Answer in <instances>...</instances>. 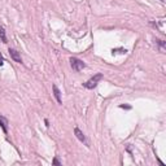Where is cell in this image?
<instances>
[{
	"label": "cell",
	"instance_id": "obj_5",
	"mask_svg": "<svg viewBox=\"0 0 166 166\" xmlns=\"http://www.w3.org/2000/svg\"><path fill=\"white\" fill-rule=\"evenodd\" d=\"M0 127L3 129L4 134H8V119L3 115H0Z\"/></svg>",
	"mask_w": 166,
	"mask_h": 166
},
{
	"label": "cell",
	"instance_id": "obj_2",
	"mask_svg": "<svg viewBox=\"0 0 166 166\" xmlns=\"http://www.w3.org/2000/svg\"><path fill=\"white\" fill-rule=\"evenodd\" d=\"M70 65H71V68H73L74 71H81L83 70V69L86 68V64L82 60L77 59V57H71L70 59Z\"/></svg>",
	"mask_w": 166,
	"mask_h": 166
},
{
	"label": "cell",
	"instance_id": "obj_7",
	"mask_svg": "<svg viewBox=\"0 0 166 166\" xmlns=\"http://www.w3.org/2000/svg\"><path fill=\"white\" fill-rule=\"evenodd\" d=\"M156 43H157L158 47H160V51L161 52H165V49H166V43L163 42V40H161V39H157V38H156Z\"/></svg>",
	"mask_w": 166,
	"mask_h": 166
},
{
	"label": "cell",
	"instance_id": "obj_10",
	"mask_svg": "<svg viewBox=\"0 0 166 166\" xmlns=\"http://www.w3.org/2000/svg\"><path fill=\"white\" fill-rule=\"evenodd\" d=\"M52 163H53V165H57V166H60V165H61V163H60V161L57 160V158H53V161H52Z\"/></svg>",
	"mask_w": 166,
	"mask_h": 166
},
{
	"label": "cell",
	"instance_id": "obj_9",
	"mask_svg": "<svg viewBox=\"0 0 166 166\" xmlns=\"http://www.w3.org/2000/svg\"><path fill=\"white\" fill-rule=\"evenodd\" d=\"M113 55L114 53H125L126 52V49H123V48H119V49H113Z\"/></svg>",
	"mask_w": 166,
	"mask_h": 166
},
{
	"label": "cell",
	"instance_id": "obj_6",
	"mask_svg": "<svg viewBox=\"0 0 166 166\" xmlns=\"http://www.w3.org/2000/svg\"><path fill=\"white\" fill-rule=\"evenodd\" d=\"M52 90H53V95H55V97H56L57 103H59V104H62V100H61V92H60V90L57 88V86H56V85H53V86H52Z\"/></svg>",
	"mask_w": 166,
	"mask_h": 166
},
{
	"label": "cell",
	"instance_id": "obj_11",
	"mask_svg": "<svg viewBox=\"0 0 166 166\" xmlns=\"http://www.w3.org/2000/svg\"><path fill=\"white\" fill-rule=\"evenodd\" d=\"M4 65V57H3V55L0 53V66H3Z\"/></svg>",
	"mask_w": 166,
	"mask_h": 166
},
{
	"label": "cell",
	"instance_id": "obj_8",
	"mask_svg": "<svg viewBox=\"0 0 166 166\" xmlns=\"http://www.w3.org/2000/svg\"><path fill=\"white\" fill-rule=\"evenodd\" d=\"M0 40H1L3 43H8V40H7V35H5V31H4L3 26H0Z\"/></svg>",
	"mask_w": 166,
	"mask_h": 166
},
{
	"label": "cell",
	"instance_id": "obj_14",
	"mask_svg": "<svg viewBox=\"0 0 166 166\" xmlns=\"http://www.w3.org/2000/svg\"><path fill=\"white\" fill-rule=\"evenodd\" d=\"M162 1H165V0H162Z\"/></svg>",
	"mask_w": 166,
	"mask_h": 166
},
{
	"label": "cell",
	"instance_id": "obj_13",
	"mask_svg": "<svg viewBox=\"0 0 166 166\" xmlns=\"http://www.w3.org/2000/svg\"><path fill=\"white\" fill-rule=\"evenodd\" d=\"M44 123H45V126H49V122H48V119H44Z\"/></svg>",
	"mask_w": 166,
	"mask_h": 166
},
{
	"label": "cell",
	"instance_id": "obj_1",
	"mask_svg": "<svg viewBox=\"0 0 166 166\" xmlns=\"http://www.w3.org/2000/svg\"><path fill=\"white\" fill-rule=\"evenodd\" d=\"M101 79H103V74L99 73V74H96V75H93L91 79H88L83 86H85L86 88H88V90H92V88H95L96 86H97V83L101 81Z\"/></svg>",
	"mask_w": 166,
	"mask_h": 166
},
{
	"label": "cell",
	"instance_id": "obj_3",
	"mask_svg": "<svg viewBox=\"0 0 166 166\" xmlns=\"http://www.w3.org/2000/svg\"><path fill=\"white\" fill-rule=\"evenodd\" d=\"M9 55H11V57L16 62H18V64H21L22 62V59H21V55L20 52H17L16 49H13V48H9Z\"/></svg>",
	"mask_w": 166,
	"mask_h": 166
},
{
	"label": "cell",
	"instance_id": "obj_12",
	"mask_svg": "<svg viewBox=\"0 0 166 166\" xmlns=\"http://www.w3.org/2000/svg\"><path fill=\"white\" fill-rule=\"evenodd\" d=\"M119 108H122V109H131L130 105H119Z\"/></svg>",
	"mask_w": 166,
	"mask_h": 166
},
{
	"label": "cell",
	"instance_id": "obj_4",
	"mask_svg": "<svg viewBox=\"0 0 166 166\" xmlns=\"http://www.w3.org/2000/svg\"><path fill=\"white\" fill-rule=\"evenodd\" d=\"M74 134H75V136H77V139H78V140H81L82 143H85L86 145L88 147V143H87V140H86L85 134H83V132H82L78 127H75V129H74Z\"/></svg>",
	"mask_w": 166,
	"mask_h": 166
}]
</instances>
